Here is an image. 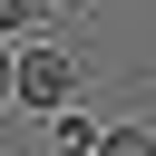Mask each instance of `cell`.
<instances>
[{"label":"cell","mask_w":156,"mask_h":156,"mask_svg":"<svg viewBox=\"0 0 156 156\" xmlns=\"http://www.w3.org/2000/svg\"><path fill=\"white\" fill-rule=\"evenodd\" d=\"M98 136H107V127H88L78 107H58V117H49V156H98Z\"/></svg>","instance_id":"obj_2"},{"label":"cell","mask_w":156,"mask_h":156,"mask_svg":"<svg viewBox=\"0 0 156 156\" xmlns=\"http://www.w3.org/2000/svg\"><path fill=\"white\" fill-rule=\"evenodd\" d=\"M49 10H68V0H49Z\"/></svg>","instance_id":"obj_6"},{"label":"cell","mask_w":156,"mask_h":156,"mask_svg":"<svg viewBox=\"0 0 156 156\" xmlns=\"http://www.w3.org/2000/svg\"><path fill=\"white\" fill-rule=\"evenodd\" d=\"M49 20H58L49 0H0V39H39Z\"/></svg>","instance_id":"obj_3"},{"label":"cell","mask_w":156,"mask_h":156,"mask_svg":"<svg viewBox=\"0 0 156 156\" xmlns=\"http://www.w3.org/2000/svg\"><path fill=\"white\" fill-rule=\"evenodd\" d=\"M0 98H20V49H0Z\"/></svg>","instance_id":"obj_5"},{"label":"cell","mask_w":156,"mask_h":156,"mask_svg":"<svg viewBox=\"0 0 156 156\" xmlns=\"http://www.w3.org/2000/svg\"><path fill=\"white\" fill-rule=\"evenodd\" d=\"M20 107H39V117L78 107V58L58 39H20Z\"/></svg>","instance_id":"obj_1"},{"label":"cell","mask_w":156,"mask_h":156,"mask_svg":"<svg viewBox=\"0 0 156 156\" xmlns=\"http://www.w3.org/2000/svg\"><path fill=\"white\" fill-rule=\"evenodd\" d=\"M98 156H156V136H146V127H107V136H98Z\"/></svg>","instance_id":"obj_4"}]
</instances>
